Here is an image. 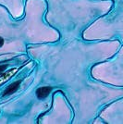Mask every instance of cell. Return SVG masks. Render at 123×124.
<instances>
[{"instance_id": "1", "label": "cell", "mask_w": 123, "mask_h": 124, "mask_svg": "<svg viewBox=\"0 0 123 124\" xmlns=\"http://www.w3.org/2000/svg\"><path fill=\"white\" fill-rule=\"evenodd\" d=\"M52 91V88L50 86H44V87H40L39 89L36 90V96L39 99H44Z\"/></svg>"}, {"instance_id": "2", "label": "cell", "mask_w": 123, "mask_h": 124, "mask_svg": "<svg viewBox=\"0 0 123 124\" xmlns=\"http://www.w3.org/2000/svg\"><path fill=\"white\" fill-rule=\"evenodd\" d=\"M20 86V82H15V83H11L8 87H7V89L4 92V95H9L16 92L18 90V88Z\"/></svg>"}, {"instance_id": "3", "label": "cell", "mask_w": 123, "mask_h": 124, "mask_svg": "<svg viewBox=\"0 0 123 124\" xmlns=\"http://www.w3.org/2000/svg\"><path fill=\"white\" fill-rule=\"evenodd\" d=\"M6 68H7V65H0V72H2Z\"/></svg>"}, {"instance_id": "4", "label": "cell", "mask_w": 123, "mask_h": 124, "mask_svg": "<svg viewBox=\"0 0 123 124\" xmlns=\"http://www.w3.org/2000/svg\"><path fill=\"white\" fill-rule=\"evenodd\" d=\"M3 45H4V40L2 37H0V47L3 46Z\"/></svg>"}]
</instances>
